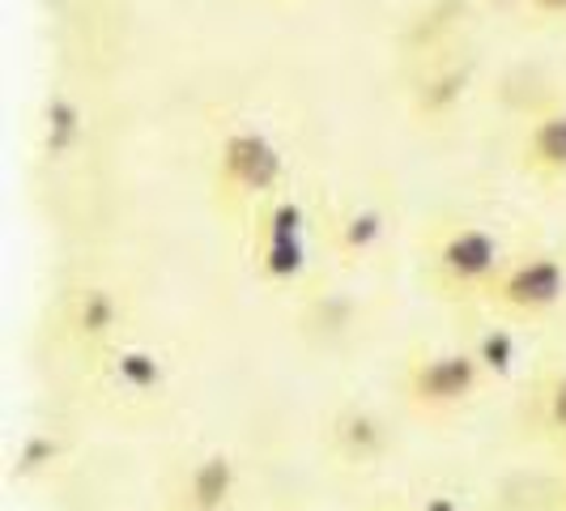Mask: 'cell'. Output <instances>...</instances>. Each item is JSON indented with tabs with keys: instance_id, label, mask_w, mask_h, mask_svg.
<instances>
[{
	"instance_id": "obj_17",
	"label": "cell",
	"mask_w": 566,
	"mask_h": 511,
	"mask_svg": "<svg viewBox=\"0 0 566 511\" xmlns=\"http://www.w3.org/2000/svg\"><path fill=\"white\" fill-rule=\"evenodd\" d=\"M179 511H213V508H197V503H179Z\"/></svg>"
},
{
	"instance_id": "obj_8",
	"label": "cell",
	"mask_w": 566,
	"mask_h": 511,
	"mask_svg": "<svg viewBox=\"0 0 566 511\" xmlns=\"http://www.w3.org/2000/svg\"><path fill=\"white\" fill-rule=\"evenodd\" d=\"M119 320H124V307H119V294H115L112 285H85L73 299L69 328L90 350H107L112 337L119 333Z\"/></svg>"
},
{
	"instance_id": "obj_4",
	"label": "cell",
	"mask_w": 566,
	"mask_h": 511,
	"mask_svg": "<svg viewBox=\"0 0 566 511\" xmlns=\"http://www.w3.org/2000/svg\"><path fill=\"white\" fill-rule=\"evenodd\" d=\"M566 299V260L549 248H515L482 303L503 320H541Z\"/></svg>"
},
{
	"instance_id": "obj_15",
	"label": "cell",
	"mask_w": 566,
	"mask_h": 511,
	"mask_svg": "<svg viewBox=\"0 0 566 511\" xmlns=\"http://www.w3.org/2000/svg\"><path fill=\"white\" fill-rule=\"evenodd\" d=\"M537 22H566V0H520Z\"/></svg>"
},
{
	"instance_id": "obj_1",
	"label": "cell",
	"mask_w": 566,
	"mask_h": 511,
	"mask_svg": "<svg viewBox=\"0 0 566 511\" xmlns=\"http://www.w3.org/2000/svg\"><path fill=\"white\" fill-rule=\"evenodd\" d=\"M507 255V243L485 222L443 218V222H434L430 239H426V278L443 299L478 303L490 294V285L499 282Z\"/></svg>"
},
{
	"instance_id": "obj_14",
	"label": "cell",
	"mask_w": 566,
	"mask_h": 511,
	"mask_svg": "<svg viewBox=\"0 0 566 511\" xmlns=\"http://www.w3.org/2000/svg\"><path fill=\"white\" fill-rule=\"evenodd\" d=\"M473 354L482 358L485 375L494 379V375H503L511 367V358H515V337H511V324H494V328H485L482 337L473 341Z\"/></svg>"
},
{
	"instance_id": "obj_5",
	"label": "cell",
	"mask_w": 566,
	"mask_h": 511,
	"mask_svg": "<svg viewBox=\"0 0 566 511\" xmlns=\"http://www.w3.org/2000/svg\"><path fill=\"white\" fill-rule=\"evenodd\" d=\"M515 163L537 184H566V103L541 107L528 119Z\"/></svg>"
},
{
	"instance_id": "obj_3",
	"label": "cell",
	"mask_w": 566,
	"mask_h": 511,
	"mask_svg": "<svg viewBox=\"0 0 566 511\" xmlns=\"http://www.w3.org/2000/svg\"><path fill=\"white\" fill-rule=\"evenodd\" d=\"M285 188L282 149L260 128H230L213 149V197L230 213H255V205Z\"/></svg>"
},
{
	"instance_id": "obj_6",
	"label": "cell",
	"mask_w": 566,
	"mask_h": 511,
	"mask_svg": "<svg viewBox=\"0 0 566 511\" xmlns=\"http://www.w3.org/2000/svg\"><path fill=\"white\" fill-rule=\"evenodd\" d=\"M328 439H333V452L340 456V465H349V469H367V465H379L388 448H392V430L388 423L367 409V405H349V409H340L337 418H333V430H328Z\"/></svg>"
},
{
	"instance_id": "obj_2",
	"label": "cell",
	"mask_w": 566,
	"mask_h": 511,
	"mask_svg": "<svg viewBox=\"0 0 566 511\" xmlns=\"http://www.w3.org/2000/svg\"><path fill=\"white\" fill-rule=\"evenodd\" d=\"M485 384L490 375L482 358L473 354V345L418 350L400 371V397L422 418H452L460 409H469L485 393Z\"/></svg>"
},
{
	"instance_id": "obj_9",
	"label": "cell",
	"mask_w": 566,
	"mask_h": 511,
	"mask_svg": "<svg viewBox=\"0 0 566 511\" xmlns=\"http://www.w3.org/2000/svg\"><path fill=\"white\" fill-rule=\"evenodd\" d=\"M234 486H239V469L227 452H209L200 456L197 465L188 469L184 490H179V503H197V508L227 511L234 499Z\"/></svg>"
},
{
	"instance_id": "obj_7",
	"label": "cell",
	"mask_w": 566,
	"mask_h": 511,
	"mask_svg": "<svg viewBox=\"0 0 566 511\" xmlns=\"http://www.w3.org/2000/svg\"><path fill=\"white\" fill-rule=\"evenodd\" d=\"M469 85H473L469 60L443 52L439 60H430L422 77L413 82V112L422 115L426 124H439V119L455 115V107L469 98Z\"/></svg>"
},
{
	"instance_id": "obj_13",
	"label": "cell",
	"mask_w": 566,
	"mask_h": 511,
	"mask_svg": "<svg viewBox=\"0 0 566 511\" xmlns=\"http://www.w3.org/2000/svg\"><path fill=\"white\" fill-rule=\"evenodd\" d=\"M115 358V371H119V384L124 388H142V393H149V388H158V379H163V363L154 358V354H145V350H124V354H112Z\"/></svg>"
},
{
	"instance_id": "obj_16",
	"label": "cell",
	"mask_w": 566,
	"mask_h": 511,
	"mask_svg": "<svg viewBox=\"0 0 566 511\" xmlns=\"http://www.w3.org/2000/svg\"><path fill=\"white\" fill-rule=\"evenodd\" d=\"M418 511H469L455 494H443V490H434V494H426L422 499V508Z\"/></svg>"
},
{
	"instance_id": "obj_11",
	"label": "cell",
	"mask_w": 566,
	"mask_h": 511,
	"mask_svg": "<svg viewBox=\"0 0 566 511\" xmlns=\"http://www.w3.org/2000/svg\"><path fill=\"white\" fill-rule=\"evenodd\" d=\"M533 423L545 439L554 444H566V367L549 371L541 379L537 397H533Z\"/></svg>"
},
{
	"instance_id": "obj_12",
	"label": "cell",
	"mask_w": 566,
	"mask_h": 511,
	"mask_svg": "<svg viewBox=\"0 0 566 511\" xmlns=\"http://www.w3.org/2000/svg\"><path fill=\"white\" fill-rule=\"evenodd\" d=\"M379 234H384V213L375 205H358L354 213H345V222L337 227V248L349 260H363V255L375 252Z\"/></svg>"
},
{
	"instance_id": "obj_10",
	"label": "cell",
	"mask_w": 566,
	"mask_h": 511,
	"mask_svg": "<svg viewBox=\"0 0 566 511\" xmlns=\"http://www.w3.org/2000/svg\"><path fill=\"white\" fill-rule=\"evenodd\" d=\"M312 264L307 234H282V239H255V269L273 285H298Z\"/></svg>"
},
{
	"instance_id": "obj_18",
	"label": "cell",
	"mask_w": 566,
	"mask_h": 511,
	"mask_svg": "<svg viewBox=\"0 0 566 511\" xmlns=\"http://www.w3.org/2000/svg\"><path fill=\"white\" fill-rule=\"evenodd\" d=\"M563 511H566V490H563Z\"/></svg>"
}]
</instances>
